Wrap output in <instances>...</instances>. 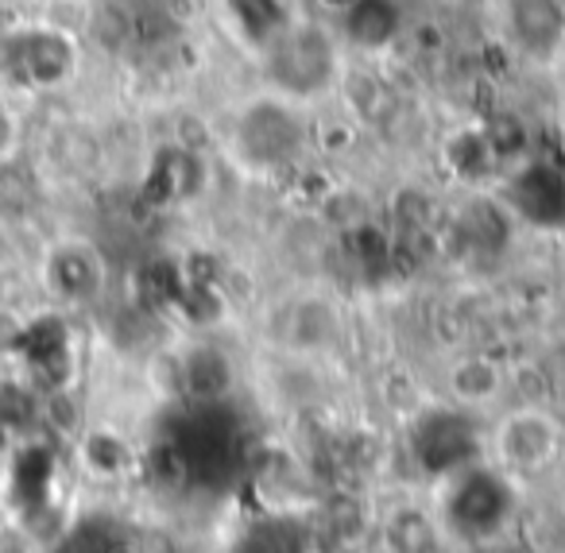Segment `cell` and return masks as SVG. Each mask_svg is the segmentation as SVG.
<instances>
[{"label": "cell", "mask_w": 565, "mask_h": 553, "mask_svg": "<svg viewBox=\"0 0 565 553\" xmlns=\"http://www.w3.org/2000/svg\"><path fill=\"white\" fill-rule=\"evenodd\" d=\"M109 267L97 244L82 241V236H63L51 241L47 252L40 256V283L58 306H89L102 298Z\"/></svg>", "instance_id": "1"}, {"label": "cell", "mask_w": 565, "mask_h": 553, "mask_svg": "<svg viewBox=\"0 0 565 553\" xmlns=\"http://www.w3.org/2000/svg\"><path fill=\"white\" fill-rule=\"evenodd\" d=\"M503 28L531 59H554L565 47V0H508Z\"/></svg>", "instance_id": "2"}, {"label": "cell", "mask_w": 565, "mask_h": 553, "mask_svg": "<svg viewBox=\"0 0 565 553\" xmlns=\"http://www.w3.org/2000/svg\"><path fill=\"white\" fill-rule=\"evenodd\" d=\"M20 71V82L24 86H63L74 74V43L66 40V32H55V28H32V32H17V55H12Z\"/></svg>", "instance_id": "3"}, {"label": "cell", "mask_w": 565, "mask_h": 553, "mask_svg": "<svg viewBox=\"0 0 565 553\" xmlns=\"http://www.w3.org/2000/svg\"><path fill=\"white\" fill-rule=\"evenodd\" d=\"M554 445H557L554 422L539 411L511 414L500 429V453H503V460H511V465H526V468L542 465V460L554 453Z\"/></svg>", "instance_id": "4"}, {"label": "cell", "mask_w": 565, "mask_h": 553, "mask_svg": "<svg viewBox=\"0 0 565 553\" xmlns=\"http://www.w3.org/2000/svg\"><path fill=\"white\" fill-rule=\"evenodd\" d=\"M449 380H454V395L465 398V403H488L500 391V372L488 360H465V364L454 368Z\"/></svg>", "instance_id": "5"}, {"label": "cell", "mask_w": 565, "mask_h": 553, "mask_svg": "<svg viewBox=\"0 0 565 553\" xmlns=\"http://www.w3.org/2000/svg\"><path fill=\"white\" fill-rule=\"evenodd\" d=\"M28 333H32V321L12 306H0V364H12V360L24 357Z\"/></svg>", "instance_id": "6"}, {"label": "cell", "mask_w": 565, "mask_h": 553, "mask_svg": "<svg viewBox=\"0 0 565 553\" xmlns=\"http://www.w3.org/2000/svg\"><path fill=\"white\" fill-rule=\"evenodd\" d=\"M20 148H24V120H20L17 105L0 94V167L20 159Z\"/></svg>", "instance_id": "7"}, {"label": "cell", "mask_w": 565, "mask_h": 553, "mask_svg": "<svg viewBox=\"0 0 565 553\" xmlns=\"http://www.w3.org/2000/svg\"><path fill=\"white\" fill-rule=\"evenodd\" d=\"M0 306H12V272L4 259H0Z\"/></svg>", "instance_id": "8"}]
</instances>
